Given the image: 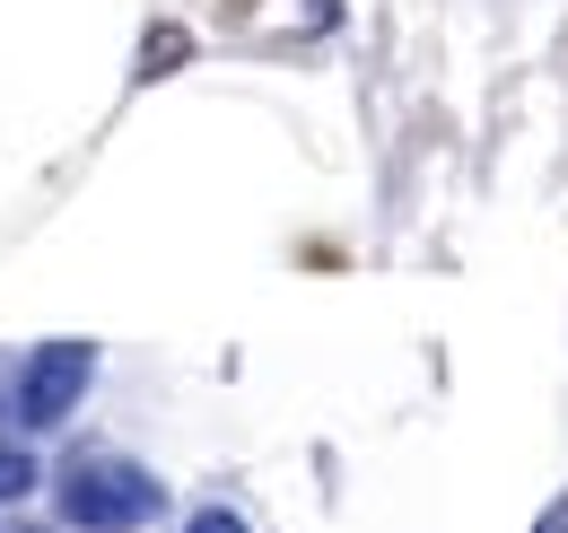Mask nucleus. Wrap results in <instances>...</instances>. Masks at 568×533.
<instances>
[{
  "label": "nucleus",
  "mask_w": 568,
  "mask_h": 533,
  "mask_svg": "<svg viewBox=\"0 0 568 533\" xmlns=\"http://www.w3.org/2000/svg\"><path fill=\"white\" fill-rule=\"evenodd\" d=\"M88 385H97V350H88V341H44V350L18 368V420H27V429H62Z\"/></svg>",
  "instance_id": "2"
},
{
  "label": "nucleus",
  "mask_w": 568,
  "mask_h": 533,
  "mask_svg": "<svg viewBox=\"0 0 568 533\" xmlns=\"http://www.w3.org/2000/svg\"><path fill=\"white\" fill-rule=\"evenodd\" d=\"M184 533H245V516H227V507H202V516H193Z\"/></svg>",
  "instance_id": "4"
},
{
  "label": "nucleus",
  "mask_w": 568,
  "mask_h": 533,
  "mask_svg": "<svg viewBox=\"0 0 568 533\" xmlns=\"http://www.w3.org/2000/svg\"><path fill=\"white\" fill-rule=\"evenodd\" d=\"M158 507H166V490L141 464H123V455H79L62 472V516L79 533H141Z\"/></svg>",
  "instance_id": "1"
},
{
  "label": "nucleus",
  "mask_w": 568,
  "mask_h": 533,
  "mask_svg": "<svg viewBox=\"0 0 568 533\" xmlns=\"http://www.w3.org/2000/svg\"><path fill=\"white\" fill-rule=\"evenodd\" d=\"M27 490H36V455H27V446H0V507L27 499Z\"/></svg>",
  "instance_id": "3"
}]
</instances>
